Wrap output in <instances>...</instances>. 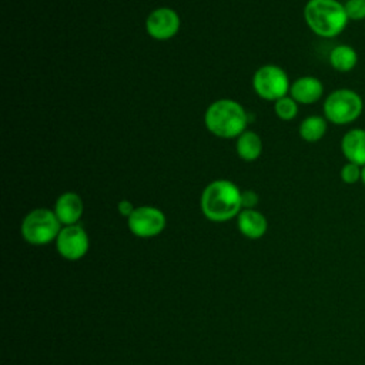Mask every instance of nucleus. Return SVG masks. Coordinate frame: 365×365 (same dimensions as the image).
Returning a JSON list of instances; mask_svg holds the SVG:
<instances>
[{"label": "nucleus", "instance_id": "nucleus-13", "mask_svg": "<svg viewBox=\"0 0 365 365\" xmlns=\"http://www.w3.org/2000/svg\"><path fill=\"white\" fill-rule=\"evenodd\" d=\"M237 227L244 237L258 240L267 232L268 222L259 211L254 208H244L237 215Z\"/></svg>", "mask_w": 365, "mask_h": 365}, {"label": "nucleus", "instance_id": "nucleus-14", "mask_svg": "<svg viewBox=\"0 0 365 365\" xmlns=\"http://www.w3.org/2000/svg\"><path fill=\"white\" fill-rule=\"evenodd\" d=\"M328 60L334 70L339 73H349L356 67L359 57L352 46L338 44L329 51Z\"/></svg>", "mask_w": 365, "mask_h": 365}, {"label": "nucleus", "instance_id": "nucleus-4", "mask_svg": "<svg viewBox=\"0 0 365 365\" xmlns=\"http://www.w3.org/2000/svg\"><path fill=\"white\" fill-rule=\"evenodd\" d=\"M322 111L328 123L348 125L361 117L364 111V100L355 90L336 88L325 97Z\"/></svg>", "mask_w": 365, "mask_h": 365}, {"label": "nucleus", "instance_id": "nucleus-21", "mask_svg": "<svg viewBox=\"0 0 365 365\" xmlns=\"http://www.w3.org/2000/svg\"><path fill=\"white\" fill-rule=\"evenodd\" d=\"M117 210H118L120 215H123V217L128 218V217L134 212L135 207L133 205V202H131V201H128V200H121V201L118 202V205H117Z\"/></svg>", "mask_w": 365, "mask_h": 365}, {"label": "nucleus", "instance_id": "nucleus-12", "mask_svg": "<svg viewBox=\"0 0 365 365\" xmlns=\"http://www.w3.org/2000/svg\"><path fill=\"white\" fill-rule=\"evenodd\" d=\"M83 200L76 192L61 194L54 204V214L63 225H74L83 215Z\"/></svg>", "mask_w": 365, "mask_h": 365}, {"label": "nucleus", "instance_id": "nucleus-20", "mask_svg": "<svg viewBox=\"0 0 365 365\" xmlns=\"http://www.w3.org/2000/svg\"><path fill=\"white\" fill-rule=\"evenodd\" d=\"M258 202V195L255 191L252 190H247V191H241V204L242 208H254Z\"/></svg>", "mask_w": 365, "mask_h": 365}, {"label": "nucleus", "instance_id": "nucleus-5", "mask_svg": "<svg viewBox=\"0 0 365 365\" xmlns=\"http://www.w3.org/2000/svg\"><path fill=\"white\" fill-rule=\"evenodd\" d=\"M21 237L33 245H44L54 241L61 231V222L53 210H31L21 221Z\"/></svg>", "mask_w": 365, "mask_h": 365}, {"label": "nucleus", "instance_id": "nucleus-19", "mask_svg": "<svg viewBox=\"0 0 365 365\" xmlns=\"http://www.w3.org/2000/svg\"><path fill=\"white\" fill-rule=\"evenodd\" d=\"M344 7L349 21L365 20V0H346Z\"/></svg>", "mask_w": 365, "mask_h": 365}, {"label": "nucleus", "instance_id": "nucleus-2", "mask_svg": "<svg viewBox=\"0 0 365 365\" xmlns=\"http://www.w3.org/2000/svg\"><path fill=\"white\" fill-rule=\"evenodd\" d=\"M304 20L312 33L324 38L339 36L349 21L344 3L338 0H308Z\"/></svg>", "mask_w": 365, "mask_h": 365}, {"label": "nucleus", "instance_id": "nucleus-17", "mask_svg": "<svg viewBox=\"0 0 365 365\" xmlns=\"http://www.w3.org/2000/svg\"><path fill=\"white\" fill-rule=\"evenodd\" d=\"M274 111L278 118L284 121H291L298 114V103L291 96L281 97L274 101Z\"/></svg>", "mask_w": 365, "mask_h": 365}, {"label": "nucleus", "instance_id": "nucleus-1", "mask_svg": "<svg viewBox=\"0 0 365 365\" xmlns=\"http://www.w3.org/2000/svg\"><path fill=\"white\" fill-rule=\"evenodd\" d=\"M200 207L204 217L210 221H228L237 217L242 208L241 191L228 180H215L204 188Z\"/></svg>", "mask_w": 365, "mask_h": 365}, {"label": "nucleus", "instance_id": "nucleus-3", "mask_svg": "<svg viewBox=\"0 0 365 365\" xmlns=\"http://www.w3.org/2000/svg\"><path fill=\"white\" fill-rule=\"evenodd\" d=\"M207 130L220 138H237L245 131L248 115L244 107L230 98H220L204 114Z\"/></svg>", "mask_w": 365, "mask_h": 365}, {"label": "nucleus", "instance_id": "nucleus-6", "mask_svg": "<svg viewBox=\"0 0 365 365\" xmlns=\"http://www.w3.org/2000/svg\"><path fill=\"white\" fill-rule=\"evenodd\" d=\"M252 87L261 98L277 101L289 93L291 84L285 70L275 64H265L254 73Z\"/></svg>", "mask_w": 365, "mask_h": 365}, {"label": "nucleus", "instance_id": "nucleus-8", "mask_svg": "<svg viewBox=\"0 0 365 365\" xmlns=\"http://www.w3.org/2000/svg\"><path fill=\"white\" fill-rule=\"evenodd\" d=\"M90 247L88 235L78 224L64 225L56 238V248L58 254L68 261L83 258Z\"/></svg>", "mask_w": 365, "mask_h": 365}, {"label": "nucleus", "instance_id": "nucleus-11", "mask_svg": "<svg viewBox=\"0 0 365 365\" xmlns=\"http://www.w3.org/2000/svg\"><path fill=\"white\" fill-rule=\"evenodd\" d=\"M341 153L349 163L365 165V128H351L341 138Z\"/></svg>", "mask_w": 365, "mask_h": 365}, {"label": "nucleus", "instance_id": "nucleus-10", "mask_svg": "<svg viewBox=\"0 0 365 365\" xmlns=\"http://www.w3.org/2000/svg\"><path fill=\"white\" fill-rule=\"evenodd\" d=\"M289 96L298 104H314L324 96L322 81L314 76H302L291 84Z\"/></svg>", "mask_w": 365, "mask_h": 365}, {"label": "nucleus", "instance_id": "nucleus-9", "mask_svg": "<svg viewBox=\"0 0 365 365\" xmlns=\"http://www.w3.org/2000/svg\"><path fill=\"white\" fill-rule=\"evenodd\" d=\"M180 29V17L170 7H158L153 10L145 20L148 36L155 40H168L177 34Z\"/></svg>", "mask_w": 365, "mask_h": 365}, {"label": "nucleus", "instance_id": "nucleus-22", "mask_svg": "<svg viewBox=\"0 0 365 365\" xmlns=\"http://www.w3.org/2000/svg\"><path fill=\"white\" fill-rule=\"evenodd\" d=\"M361 182L365 185V165L361 167Z\"/></svg>", "mask_w": 365, "mask_h": 365}, {"label": "nucleus", "instance_id": "nucleus-18", "mask_svg": "<svg viewBox=\"0 0 365 365\" xmlns=\"http://www.w3.org/2000/svg\"><path fill=\"white\" fill-rule=\"evenodd\" d=\"M339 177H341L342 182H345V184H348V185H352V184L359 182V181H361V165L346 161V163L341 167Z\"/></svg>", "mask_w": 365, "mask_h": 365}, {"label": "nucleus", "instance_id": "nucleus-7", "mask_svg": "<svg viewBox=\"0 0 365 365\" xmlns=\"http://www.w3.org/2000/svg\"><path fill=\"white\" fill-rule=\"evenodd\" d=\"M130 231L140 238H151L163 232L167 220L160 208L151 205H141L127 218Z\"/></svg>", "mask_w": 365, "mask_h": 365}, {"label": "nucleus", "instance_id": "nucleus-16", "mask_svg": "<svg viewBox=\"0 0 365 365\" xmlns=\"http://www.w3.org/2000/svg\"><path fill=\"white\" fill-rule=\"evenodd\" d=\"M328 130V121L324 115H308L299 124V137L307 143L319 141Z\"/></svg>", "mask_w": 365, "mask_h": 365}, {"label": "nucleus", "instance_id": "nucleus-15", "mask_svg": "<svg viewBox=\"0 0 365 365\" xmlns=\"http://www.w3.org/2000/svg\"><path fill=\"white\" fill-rule=\"evenodd\" d=\"M235 150L238 157L244 161H254L261 155L262 140L257 133L245 130L241 135L237 137Z\"/></svg>", "mask_w": 365, "mask_h": 365}]
</instances>
